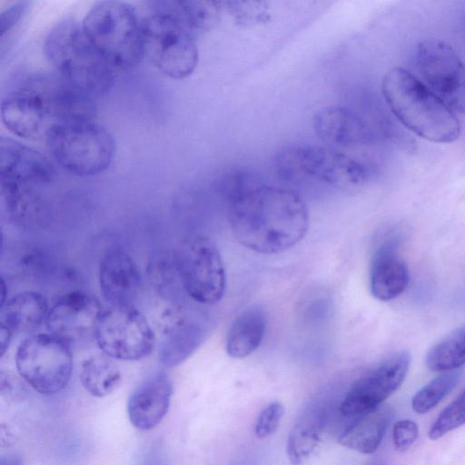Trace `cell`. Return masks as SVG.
Listing matches in <instances>:
<instances>
[{"label":"cell","mask_w":465,"mask_h":465,"mask_svg":"<svg viewBox=\"0 0 465 465\" xmlns=\"http://www.w3.org/2000/svg\"><path fill=\"white\" fill-rule=\"evenodd\" d=\"M45 134L53 158L74 175H97L114 160V137L94 120L54 123Z\"/></svg>","instance_id":"5"},{"label":"cell","mask_w":465,"mask_h":465,"mask_svg":"<svg viewBox=\"0 0 465 465\" xmlns=\"http://www.w3.org/2000/svg\"><path fill=\"white\" fill-rule=\"evenodd\" d=\"M39 185L1 177L2 213L12 223H23L39 214L42 203L36 189Z\"/></svg>","instance_id":"25"},{"label":"cell","mask_w":465,"mask_h":465,"mask_svg":"<svg viewBox=\"0 0 465 465\" xmlns=\"http://www.w3.org/2000/svg\"><path fill=\"white\" fill-rule=\"evenodd\" d=\"M172 394L173 384L164 371H157L144 378L127 401V414L132 425L140 430L155 428L168 411Z\"/></svg>","instance_id":"16"},{"label":"cell","mask_w":465,"mask_h":465,"mask_svg":"<svg viewBox=\"0 0 465 465\" xmlns=\"http://www.w3.org/2000/svg\"><path fill=\"white\" fill-rule=\"evenodd\" d=\"M94 339L102 352L124 361L147 357L156 343L153 329L135 306H108L104 309Z\"/></svg>","instance_id":"10"},{"label":"cell","mask_w":465,"mask_h":465,"mask_svg":"<svg viewBox=\"0 0 465 465\" xmlns=\"http://www.w3.org/2000/svg\"><path fill=\"white\" fill-rule=\"evenodd\" d=\"M392 417L391 409L381 404L356 417L338 442L360 453L371 454L380 447Z\"/></svg>","instance_id":"23"},{"label":"cell","mask_w":465,"mask_h":465,"mask_svg":"<svg viewBox=\"0 0 465 465\" xmlns=\"http://www.w3.org/2000/svg\"><path fill=\"white\" fill-rule=\"evenodd\" d=\"M79 380L91 395L103 398L114 392L120 386L122 372L114 359L104 352H99L82 361Z\"/></svg>","instance_id":"26"},{"label":"cell","mask_w":465,"mask_h":465,"mask_svg":"<svg viewBox=\"0 0 465 465\" xmlns=\"http://www.w3.org/2000/svg\"><path fill=\"white\" fill-rule=\"evenodd\" d=\"M419 435V428L411 420H401L392 428V441L398 451H406L415 442Z\"/></svg>","instance_id":"34"},{"label":"cell","mask_w":465,"mask_h":465,"mask_svg":"<svg viewBox=\"0 0 465 465\" xmlns=\"http://www.w3.org/2000/svg\"><path fill=\"white\" fill-rule=\"evenodd\" d=\"M0 111L6 129L21 138L38 137L51 125L39 98L24 84L2 99Z\"/></svg>","instance_id":"18"},{"label":"cell","mask_w":465,"mask_h":465,"mask_svg":"<svg viewBox=\"0 0 465 465\" xmlns=\"http://www.w3.org/2000/svg\"><path fill=\"white\" fill-rule=\"evenodd\" d=\"M15 366L20 377L35 391L56 394L71 379L72 347L49 332L30 334L17 347Z\"/></svg>","instance_id":"8"},{"label":"cell","mask_w":465,"mask_h":465,"mask_svg":"<svg viewBox=\"0 0 465 465\" xmlns=\"http://www.w3.org/2000/svg\"><path fill=\"white\" fill-rule=\"evenodd\" d=\"M0 390L3 395L16 397L21 394L23 395L25 387L21 381L15 376L2 371L0 376Z\"/></svg>","instance_id":"36"},{"label":"cell","mask_w":465,"mask_h":465,"mask_svg":"<svg viewBox=\"0 0 465 465\" xmlns=\"http://www.w3.org/2000/svg\"><path fill=\"white\" fill-rule=\"evenodd\" d=\"M266 326L267 316L261 306H251L242 312L229 328L226 337L227 353L235 359L252 354L262 343Z\"/></svg>","instance_id":"24"},{"label":"cell","mask_w":465,"mask_h":465,"mask_svg":"<svg viewBox=\"0 0 465 465\" xmlns=\"http://www.w3.org/2000/svg\"><path fill=\"white\" fill-rule=\"evenodd\" d=\"M382 95L406 128L433 143H450L460 134L454 112L422 81L401 67H392L381 82Z\"/></svg>","instance_id":"2"},{"label":"cell","mask_w":465,"mask_h":465,"mask_svg":"<svg viewBox=\"0 0 465 465\" xmlns=\"http://www.w3.org/2000/svg\"><path fill=\"white\" fill-rule=\"evenodd\" d=\"M27 5L28 3L25 1L16 2L1 12L0 32L2 38L20 21Z\"/></svg>","instance_id":"35"},{"label":"cell","mask_w":465,"mask_h":465,"mask_svg":"<svg viewBox=\"0 0 465 465\" xmlns=\"http://www.w3.org/2000/svg\"><path fill=\"white\" fill-rule=\"evenodd\" d=\"M101 293L109 306H134L143 278L133 257L121 248H112L101 258L98 269Z\"/></svg>","instance_id":"15"},{"label":"cell","mask_w":465,"mask_h":465,"mask_svg":"<svg viewBox=\"0 0 465 465\" xmlns=\"http://www.w3.org/2000/svg\"><path fill=\"white\" fill-rule=\"evenodd\" d=\"M151 5L153 13L141 20L144 54L165 75L186 78L199 59L194 34L174 14Z\"/></svg>","instance_id":"7"},{"label":"cell","mask_w":465,"mask_h":465,"mask_svg":"<svg viewBox=\"0 0 465 465\" xmlns=\"http://www.w3.org/2000/svg\"><path fill=\"white\" fill-rule=\"evenodd\" d=\"M103 310L94 295L79 290L71 291L50 307L45 325L49 333L72 347L94 338Z\"/></svg>","instance_id":"14"},{"label":"cell","mask_w":465,"mask_h":465,"mask_svg":"<svg viewBox=\"0 0 465 465\" xmlns=\"http://www.w3.org/2000/svg\"><path fill=\"white\" fill-rule=\"evenodd\" d=\"M465 424V390L436 418L430 428L429 438L432 440Z\"/></svg>","instance_id":"32"},{"label":"cell","mask_w":465,"mask_h":465,"mask_svg":"<svg viewBox=\"0 0 465 465\" xmlns=\"http://www.w3.org/2000/svg\"><path fill=\"white\" fill-rule=\"evenodd\" d=\"M23 84L39 98L51 124L94 120V97L74 86L56 72L33 75Z\"/></svg>","instance_id":"13"},{"label":"cell","mask_w":465,"mask_h":465,"mask_svg":"<svg viewBox=\"0 0 465 465\" xmlns=\"http://www.w3.org/2000/svg\"><path fill=\"white\" fill-rule=\"evenodd\" d=\"M461 371H447L419 390L411 400L412 410L423 414L436 407L459 383Z\"/></svg>","instance_id":"30"},{"label":"cell","mask_w":465,"mask_h":465,"mask_svg":"<svg viewBox=\"0 0 465 465\" xmlns=\"http://www.w3.org/2000/svg\"><path fill=\"white\" fill-rule=\"evenodd\" d=\"M83 29L114 69H129L144 54L141 20L121 1H100L86 13Z\"/></svg>","instance_id":"4"},{"label":"cell","mask_w":465,"mask_h":465,"mask_svg":"<svg viewBox=\"0 0 465 465\" xmlns=\"http://www.w3.org/2000/svg\"><path fill=\"white\" fill-rule=\"evenodd\" d=\"M399 240L391 236L376 248L371 260L370 290L377 300L387 302L401 295L408 286L410 272L398 252Z\"/></svg>","instance_id":"17"},{"label":"cell","mask_w":465,"mask_h":465,"mask_svg":"<svg viewBox=\"0 0 465 465\" xmlns=\"http://www.w3.org/2000/svg\"><path fill=\"white\" fill-rule=\"evenodd\" d=\"M50 306L45 295L25 291L16 293L0 306L1 322L13 333H35L46 324Z\"/></svg>","instance_id":"22"},{"label":"cell","mask_w":465,"mask_h":465,"mask_svg":"<svg viewBox=\"0 0 465 465\" xmlns=\"http://www.w3.org/2000/svg\"><path fill=\"white\" fill-rule=\"evenodd\" d=\"M163 337L159 344V361L167 368L183 363L201 344L203 338L202 326L188 319L180 309L171 310L164 315Z\"/></svg>","instance_id":"21"},{"label":"cell","mask_w":465,"mask_h":465,"mask_svg":"<svg viewBox=\"0 0 465 465\" xmlns=\"http://www.w3.org/2000/svg\"><path fill=\"white\" fill-rule=\"evenodd\" d=\"M44 52L55 72L93 97L107 94L114 69L85 35L82 24L70 19L55 24L44 41Z\"/></svg>","instance_id":"3"},{"label":"cell","mask_w":465,"mask_h":465,"mask_svg":"<svg viewBox=\"0 0 465 465\" xmlns=\"http://www.w3.org/2000/svg\"><path fill=\"white\" fill-rule=\"evenodd\" d=\"M223 7L237 25L252 26L270 20L269 5L263 1H223Z\"/></svg>","instance_id":"31"},{"label":"cell","mask_w":465,"mask_h":465,"mask_svg":"<svg viewBox=\"0 0 465 465\" xmlns=\"http://www.w3.org/2000/svg\"><path fill=\"white\" fill-rule=\"evenodd\" d=\"M323 419L313 412L302 415L291 430L286 454L292 465L304 464L322 440Z\"/></svg>","instance_id":"27"},{"label":"cell","mask_w":465,"mask_h":465,"mask_svg":"<svg viewBox=\"0 0 465 465\" xmlns=\"http://www.w3.org/2000/svg\"><path fill=\"white\" fill-rule=\"evenodd\" d=\"M7 295H8L7 285L5 282V279L2 277L1 278V305H3L9 299L7 297Z\"/></svg>","instance_id":"40"},{"label":"cell","mask_w":465,"mask_h":465,"mask_svg":"<svg viewBox=\"0 0 465 465\" xmlns=\"http://www.w3.org/2000/svg\"><path fill=\"white\" fill-rule=\"evenodd\" d=\"M0 324V352L1 357H3L5 351L8 350L14 333L6 325L3 323Z\"/></svg>","instance_id":"37"},{"label":"cell","mask_w":465,"mask_h":465,"mask_svg":"<svg viewBox=\"0 0 465 465\" xmlns=\"http://www.w3.org/2000/svg\"><path fill=\"white\" fill-rule=\"evenodd\" d=\"M183 291L193 302L212 305L223 296L226 277L223 262L215 243L203 234L182 241L173 253Z\"/></svg>","instance_id":"9"},{"label":"cell","mask_w":465,"mask_h":465,"mask_svg":"<svg viewBox=\"0 0 465 465\" xmlns=\"http://www.w3.org/2000/svg\"><path fill=\"white\" fill-rule=\"evenodd\" d=\"M53 174V167L43 154L18 141L1 137V177L42 186L51 182Z\"/></svg>","instance_id":"20"},{"label":"cell","mask_w":465,"mask_h":465,"mask_svg":"<svg viewBox=\"0 0 465 465\" xmlns=\"http://www.w3.org/2000/svg\"><path fill=\"white\" fill-rule=\"evenodd\" d=\"M432 371H456L465 364V324L432 346L425 358Z\"/></svg>","instance_id":"29"},{"label":"cell","mask_w":465,"mask_h":465,"mask_svg":"<svg viewBox=\"0 0 465 465\" xmlns=\"http://www.w3.org/2000/svg\"><path fill=\"white\" fill-rule=\"evenodd\" d=\"M228 214L237 242L263 254L291 249L309 226L307 206L296 193L263 183L230 202Z\"/></svg>","instance_id":"1"},{"label":"cell","mask_w":465,"mask_h":465,"mask_svg":"<svg viewBox=\"0 0 465 465\" xmlns=\"http://www.w3.org/2000/svg\"><path fill=\"white\" fill-rule=\"evenodd\" d=\"M0 465H23V459L18 454L9 453L1 457Z\"/></svg>","instance_id":"39"},{"label":"cell","mask_w":465,"mask_h":465,"mask_svg":"<svg viewBox=\"0 0 465 465\" xmlns=\"http://www.w3.org/2000/svg\"><path fill=\"white\" fill-rule=\"evenodd\" d=\"M281 180L299 182L313 179L341 188H359L369 178L360 161L331 147L292 145L280 150L273 160Z\"/></svg>","instance_id":"6"},{"label":"cell","mask_w":465,"mask_h":465,"mask_svg":"<svg viewBox=\"0 0 465 465\" xmlns=\"http://www.w3.org/2000/svg\"><path fill=\"white\" fill-rule=\"evenodd\" d=\"M411 361L409 351H397L355 381L341 401V414L356 418L381 405L404 381Z\"/></svg>","instance_id":"12"},{"label":"cell","mask_w":465,"mask_h":465,"mask_svg":"<svg viewBox=\"0 0 465 465\" xmlns=\"http://www.w3.org/2000/svg\"><path fill=\"white\" fill-rule=\"evenodd\" d=\"M312 125L320 140L335 147L357 146L371 139L364 121L342 106L332 105L320 109L314 114Z\"/></svg>","instance_id":"19"},{"label":"cell","mask_w":465,"mask_h":465,"mask_svg":"<svg viewBox=\"0 0 465 465\" xmlns=\"http://www.w3.org/2000/svg\"><path fill=\"white\" fill-rule=\"evenodd\" d=\"M160 450H153L150 452L143 465H167Z\"/></svg>","instance_id":"38"},{"label":"cell","mask_w":465,"mask_h":465,"mask_svg":"<svg viewBox=\"0 0 465 465\" xmlns=\"http://www.w3.org/2000/svg\"><path fill=\"white\" fill-rule=\"evenodd\" d=\"M422 82L453 112L465 114V65L447 42L428 38L416 50Z\"/></svg>","instance_id":"11"},{"label":"cell","mask_w":465,"mask_h":465,"mask_svg":"<svg viewBox=\"0 0 465 465\" xmlns=\"http://www.w3.org/2000/svg\"><path fill=\"white\" fill-rule=\"evenodd\" d=\"M160 7L172 12L193 33L216 26L224 12L223 1H158Z\"/></svg>","instance_id":"28"},{"label":"cell","mask_w":465,"mask_h":465,"mask_svg":"<svg viewBox=\"0 0 465 465\" xmlns=\"http://www.w3.org/2000/svg\"><path fill=\"white\" fill-rule=\"evenodd\" d=\"M284 413V407L279 401L271 402L260 413L254 427L257 438L264 439L272 435L278 429Z\"/></svg>","instance_id":"33"}]
</instances>
